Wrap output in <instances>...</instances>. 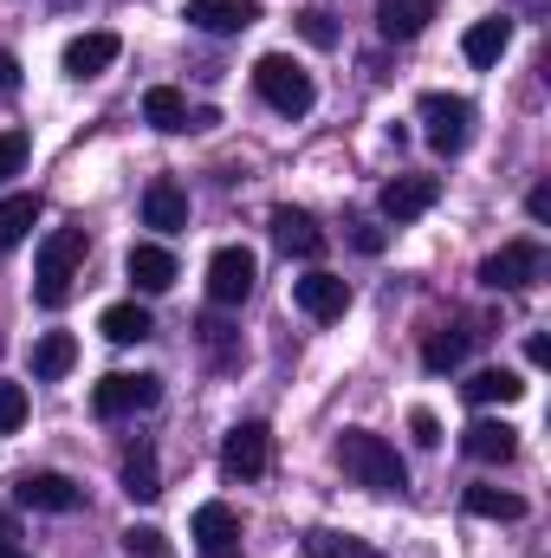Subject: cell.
<instances>
[{
  "instance_id": "1",
  "label": "cell",
  "mask_w": 551,
  "mask_h": 558,
  "mask_svg": "<svg viewBox=\"0 0 551 558\" xmlns=\"http://www.w3.org/2000/svg\"><path fill=\"white\" fill-rule=\"evenodd\" d=\"M338 468H344L357 487H370V494H403V487H409L403 454H396L383 435H370V428H344V435H338Z\"/></svg>"
},
{
  "instance_id": "2",
  "label": "cell",
  "mask_w": 551,
  "mask_h": 558,
  "mask_svg": "<svg viewBox=\"0 0 551 558\" xmlns=\"http://www.w3.org/2000/svg\"><path fill=\"white\" fill-rule=\"evenodd\" d=\"M85 254H91L85 228H59V234H46V241H39V267H33V299H39L46 312H59V305L72 299V279H78V267H85Z\"/></svg>"
},
{
  "instance_id": "3",
  "label": "cell",
  "mask_w": 551,
  "mask_h": 558,
  "mask_svg": "<svg viewBox=\"0 0 551 558\" xmlns=\"http://www.w3.org/2000/svg\"><path fill=\"white\" fill-rule=\"evenodd\" d=\"M254 92L273 105L279 118H305V111L318 105V85H311V72H305L298 59H285V52H267V59L254 65Z\"/></svg>"
},
{
  "instance_id": "4",
  "label": "cell",
  "mask_w": 551,
  "mask_h": 558,
  "mask_svg": "<svg viewBox=\"0 0 551 558\" xmlns=\"http://www.w3.org/2000/svg\"><path fill=\"white\" fill-rule=\"evenodd\" d=\"M421 137L434 156H461L467 137H474V105L454 98V92H428L421 98Z\"/></svg>"
},
{
  "instance_id": "5",
  "label": "cell",
  "mask_w": 551,
  "mask_h": 558,
  "mask_svg": "<svg viewBox=\"0 0 551 558\" xmlns=\"http://www.w3.org/2000/svg\"><path fill=\"white\" fill-rule=\"evenodd\" d=\"M156 403H162V377H149V371H111V377H98V390H91V410L105 422L156 410Z\"/></svg>"
},
{
  "instance_id": "6",
  "label": "cell",
  "mask_w": 551,
  "mask_h": 558,
  "mask_svg": "<svg viewBox=\"0 0 551 558\" xmlns=\"http://www.w3.org/2000/svg\"><path fill=\"white\" fill-rule=\"evenodd\" d=\"M273 468V428L267 422H234L221 441V474L228 481H260Z\"/></svg>"
},
{
  "instance_id": "7",
  "label": "cell",
  "mask_w": 551,
  "mask_h": 558,
  "mask_svg": "<svg viewBox=\"0 0 551 558\" xmlns=\"http://www.w3.org/2000/svg\"><path fill=\"white\" fill-rule=\"evenodd\" d=\"M539 274H546V247L539 241H506L500 254L480 260V286H493V292H519V286H532Z\"/></svg>"
},
{
  "instance_id": "8",
  "label": "cell",
  "mask_w": 551,
  "mask_h": 558,
  "mask_svg": "<svg viewBox=\"0 0 551 558\" xmlns=\"http://www.w3.org/2000/svg\"><path fill=\"white\" fill-rule=\"evenodd\" d=\"M254 279H260L254 247H221V254L208 260V299H215V305H241V299L254 292Z\"/></svg>"
},
{
  "instance_id": "9",
  "label": "cell",
  "mask_w": 551,
  "mask_h": 558,
  "mask_svg": "<svg viewBox=\"0 0 551 558\" xmlns=\"http://www.w3.org/2000/svg\"><path fill=\"white\" fill-rule=\"evenodd\" d=\"M292 305H298L305 318L331 325V318L351 312V286H344L338 274H305V279H292Z\"/></svg>"
},
{
  "instance_id": "10",
  "label": "cell",
  "mask_w": 551,
  "mask_h": 558,
  "mask_svg": "<svg viewBox=\"0 0 551 558\" xmlns=\"http://www.w3.org/2000/svg\"><path fill=\"white\" fill-rule=\"evenodd\" d=\"M13 500L20 507H33V513H78V481H65V474H52V468H39V474H20V487H13Z\"/></svg>"
},
{
  "instance_id": "11",
  "label": "cell",
  "mask_w": 551,
  "mask_h": 558,
  "mask_svg": "<svg viewBox=\"0 0 551 558\" xmlns=\"http://www.w3.org/2000/svg\"><path fill=\"white\" fill-rule=\"evenodd\" d=\"M441 202V175H396V182H383V221H421L428 208Z\"/></svg>"
},
{
  "instance_id": "12",
  "label": "cell",
  "mask_w": 551,
  "mask_h": 558,
  "mask_svg": "<svg viewBox=\"0 0 551 558\" xmlns=\"http://www.w3.org/2000/svg\"><path fill=\"white\" fill-rule=\"evenodd\" d=\"M195 553L201 558H241V520H234V507H221V500L195 507Z\"/></svg>"
},
{
  "instance_id": "13",
  "label": "cell",
  "mask_w": 551,
  "mask_h": 558,
  "mask_svg": "<svg viewBox=\"0 0 551 558\" xmlns=\"http://www.w3.org/2000/svg\"><path fill=\"white\" fill-rule=\"evenodd\" d=\"M182 20H188L195 33H247V26L260 20V0H188Z\"/></svg>"
},
{
  "instance_id": "14",
  "label": "cell",
  "mask_w": 551,
  "mask_h": 558,
  "mask_svg": "<svg viewBox=\"0 0 551 558\" xmlns=\"http://www.w3.org/2000/svg\"><path fill=\"white\" fill-rule=\"evenodd\" d=\"M143 228H156V234H182V228H188V195H182L169 175H156V182L143 189Z\"/></svg>"
},
{
  "instance_id": "15",
  "label": "cell",
  "mask_w": 551,
  "mask_h": 558,
  "mask_svg": "<svg viewBox=\"0 0 551 558\" xmlns=\"http://www.w3.org/2000/svg\"><path fill=\"white\" fill-rule=\"evenodd\" d=\"M461 448L474 454V461H487V468H506L513 454H519V428L513 422H493V416H480L467 435H461Z\"/></svg>"
},
{
  "instance_id": "16",
  "label": "cell",
  "mask_w": 551,
  "mask_h": 558,
  "mask_svg": "<svg viewBox=\"0 0 551 558\" xmlns=\"http://www.w3.org/2000/svg\"><path fill=\"white\" fill-rule=\"evenodd\" d=\"M506 46H513V20H500V13H487V20H474L467 33H461V52H467V65H500L506 59Z\"/></svg>"
},
{
  "instance_id": "17",
  "label": "cell",
  "mask_w": 551,
  "mask_h": 558,
  "mask_svg": "<svg viewBox=\"0 0 551 558\" xmlns=\"http://www.w3.org/2000/svg\"><path fill=\"white\" fill-rule=\"evenodd\" d=\"M118 52H124L118 33H78L65 46V78H98L105 65H118Z\"/></svg>"
},
{
  "instance_id": "18",
  "label": "cell",
  "mask_w": 551,
  "mask_h": 558,
  "mask_svg": "<svg viewBox=\"0 0 551 558\" xmlns=\"http://www.w3.org/2000/svg\"><path fill=\"white\" fill-rule=\"evenodd\" d=\"M273 241L285 254H298V260H318L325 254V234H318V221L305 208H273Z\"/></svg>"
},
{
  "instance_id": "19",
  "label": "cell",
  "mask_w": 551,
  "mask_h": 558,
  "mask_svg": "<svg viewBox=\"0 0 551 558\" xmlns=\"http://www.w3.org/2000/svg\"><path fill=\"white\" fill-rule=\"evenodd\" d=\"M143 118H149L162 137H182V131H195V111H188V98H182L175 85H149V92H143Z\"/></svg>"
},
{
  "instance_id": "20",
  "label": "cell",
  "mask_w": 551,
  "mask_h": 558,
  "mask_svg": "<svg viewBox=\"0 0 551 558\" xmlns=\"http://www.w3.org/2000/svg\"><path fill=\"white\" fill-rule=\"evenodd\" d=\"M98 331H105L111 344H143V338H156V318H149V305L124 299V305H105V312H98Z\"/></svg>"
},
{
  "instance_id": "21",
  "label": "cell",
  "mask_w": 551,
  "mask_h": 558,
  "mask_svg": "<svg viewBox=\"0 0 551 558\" xmlns=\"http://www.w3.org/2000/svg\"><path fill=\"white\" fill-rule=\"evenodd\" d=\"M434 20V0H377V33L383 39H415Z\"/></svg>"
},
{
  "instance_id": "22",
  "label": "cell",
  "mask_w": 551,
  "mask_h": 558,
  "mask_svg": "<svg viewBox=\"0 0 551 558\" xmlns=\"http://www.w3.org/2000/svg\"><path fill=\"white\" fill-rule=\"evenodd\" d=\"M124 267H131V279H137L143 292H169V286H175V254L156 247V241H137Z\"/></svg>"
},
{
  "instance_id": "23",
  "label": "cell",
  "mask_w": 551,
  "mask_h": 558,
  "mask_svg": "<svg viewBox=\"0 0 551 558\" xmlns=\"http://www.w3.org/2000/svg\"><path fill=\"white\" fill-rule=\"evenodd\" d=\"M72 364H78V338H72V331H46V338L33 344V377L59 384V377H65Z\"/></svg>"
},
{
  "instance_id": "24",
  "label": "cell",
  "mask_w": 551,
  "mask_h": 558,
  "mask_svg": "<svg viewBox=\"0 0 551 558\" xmlns=\"http://www.w3.org/2000/svg\"><path fill=\"white\" fill-rule=\"evenodd\" d=\"M461 390H467L474 410H493V403H519V397H526V384H519L513 371H474Z\"/></svg>"
},
{
  "instance_id": "25",
  "label": "cell",
  "mask_w": 551,
  "mask_h": 558,
  "mask_svg": "<svg viewBox=\"0 0 551 558\" xmlns=\"http://www.w3.org/2000/svg\"><path fill=\"white\" fill-rule=\"evenodd\" d=\"M467 351H474V331H461V325H448V331H434L428 344H421V371H454V364H467Z\"/></svg>"
},
{
  "instance_id": "26",
  "label": "cell",
  "mask_w": 551,
  "mask_h": 558,
  "mask_svg": "<svg viewBox=\"0 0 551 558\" xmlns=\"http://www.w3.org/2000/svg\"><path fill=\"white\" fill-rule=\"evenodd\" d=\"M33 221H39V195H0V254L20 247L33 234Z\"/></svg>"
},
{
  "instance_id": "27",
  "label": "cell",
  "mask_w": 551,
  "mask_h": 558,
  "mask_svg": "<svg viewBox=\"0 0 551 558\" xmlns=\"http://www.w3.org/2000/svg\"><path fill=\"white\" fill-rule=\"evenodd\" d=\"M305 558H383L370 539H357V533H331V526H311L305 533Z\"/></svg>"
},
{
  "instance_id": "28",
  "label": "cell",
  "mask_w": 551,
  "mask_h": 558,
  "mask_svg": "<svg viewBox=\"0 0 551 558\" xmlns=\"http://www.w3.org/2000/svg\"><path fill=\"white\" fill-rule=\"evenodd\" d=\"M467 513L474 520H526V500L506 487H467Z\"/></svg>"
},
{
  "instance_id": "29",
  "label": "cell",
  "mask_w": 551,
  "mask_h": 558,
  "mask_svg": "<svg viewBox=\"0 0 551 558\" xmlns=\"http://www.w3.org/2000/svg\"><path fill=\"white\" fill-rule=\"evenodd\" d=\"M124 494L131 500H156L162 494V474H156V454L149 448H131L124 454Z\"/></svg>"
},
{
  "instance_id": "30",
  "label": "cell",
  "mask_w": 551,
  "mask_h": 558,
  "mask_svg": "<svg viewBox=\"0 0 551 558\" xmlns=\"http://www.w3.org/2000/svg\"><path fill=\"white\" fill-rule=\"evenodd\" d=\"M298 39L318 46V52H331V46H338V20H331L325 7H305V13H298Z\"/></svg>"
},
{
  "instance_id": "31",
  "label": "cell",
  "mask_w": 551,
  "mask_h": 558,
  "mask_svg": "<svg viewBox=\"0 0 551 558\" xmlns=\"http://www.w3.org/2000/svg\"><path fill=\"white\" fill-rule=\"evenodd\" d=\"M124 553L131 558H175V546H169L156 526H131V533H124Z\"/></svg>"
},
{
  "instance_id": "32",
  "label": "cell",
  "mask_w": 551,
  "mask_h": 558,
  "mask_svg": "<svg viewBox=\"0 0 551 558\" xmlns=\"http://www.w3.org/2000/svg\"><path fill=\"white\" fill-rule=\"evenodd\" d=\"M20 422H26V390H20V384H7V377H0V435H13V428H20Z\"/></svg>"
},
{
  "instance_id": "33",
  "label": "cell",
  "mask_w": 551,
  "mask_h": 558,
  "mask_svg": "<svg viewBox=\"0 0 551 558\" xmlns=\"http://www.w3.org/2000/svg\"><path fill=\"white\" fill-rule=\"evenodd\" d=\"M26 149H33V143H26V131H0V182L26 169Z\"/></svg>"
},
{
  "instance_id": "34",
  "label": "cell",
  "mask_w": 551,
  "mask_h": 558,
  "mask_svg": "<svg viewBox=\"0 0 551 558\" xmlns=\"http://www.w3.org/2000/svg\"><path fill=\"white\" fill-rule=\"evenodd\" d=\"M351 247H357V254H383V247H390V234H383L377 221H351Z\"/></svg>"
},
{
  "instance_id": "35",
  "label": "cell",
  "mask_w": 551,
  "mask_h": 558,
  "mask_svg": "<svg viewBox=\"0 0 551 558\" xmlns=\"http://www.w3.org/2000/svg\"><path fill=\"white\" fill-rule=\"evenodd\" d=\"M409 435L421 441V448H434V441H441V422L428 416V410H415V416H409Z\"/></svg>"
},
{
  "instance_id": "36",
  "label": "cell",
  "mask_w": 551,
  "mask_h": 558,
  "mask_svg": "<svg viewBox=\"0 0 551 558\" xmlns=\"http://www.w3.org/2000/svg\"><path fill=\"white\" fill-rule=\"evenodd\" d=\"M13 92H20V59H13V52H0V105H7Z\"/></svg>"
},
{
  "instance_id": "37",
  "label": "cell",
  "mask_w": 551,
  "mask_h": 558,
  "mask_svg": "<svg viewBox=\"0 0 551 558\" xmlns=\"http://www.w3.org/2000/svg\"><path fill=\"white\" fill-rule=\"evenodd\" d=\"M526 215H532V221H551V189H546V182L526 195Z\"/></svg>"
},
{
  "instance_id": "38",
  "label": "cell",
  "mask_w": 551,
  "mask_h": 558,
  "mask_svg": "<svg viewBox=\"0 0 551 558\" xmlns=\"http://www.w3.org/2000/svg\"><path fill=\"white\" fill-rule=\"evenodd\" d=\"M526 364H551V338H546V331H532V338H526Z\"/></svg>"
},
{
  "instance_id": "39",
  "label": "cell",
  "mask_w": 551,
  "mask_h": 558,
  "mask_svg": "<svg viewBox=\"0 0 551 558\" xmlns=\"http://www.w3.org/2000/svg\"><path fill=\"white\" fill-rule=\"evenodd\" d=\"M0 558H26V553H13V546H7V526H0Z\"/></svg>"
},
{
  "instance_id": "40",
  "label": "cell",
  "mask_w": 551,
  "mask_h": 558,
  "mask_svg": "<svg viewBox=\"0 0 551 558\" xmlns=\"http://www.w3.org/2000/svg\"><path fill=\"white\" fill-rule=\"evenodd\" d=\"M519 7H532V13H539V7H546V0H519Z\"/></svg>"
},
{
  "instance_id": "41",
  "label": "cell",
  "mask_w": 551,
  "mask_h": 558,
  "mask_svg": "<svg viewBox=\"0 0 551 558\" xmlns=\"http://www.w3.org/2000/svg\"><path fill=\"white\" fill-rule=\"evenodd\" d=\"M59 7H72V0H59Z\"/></svg>"
}]
</instances>
